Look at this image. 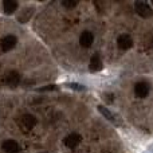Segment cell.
<instances>
[{
  "mask_svg": "<svg viewBox=\"0 0 153 153\" xmlns=\"http://www.w3.org/2000/svg\"><path fill=\"white\" fill-rule=\"evenodd\" d=\"M134 93L138 98H145L149 94V85L146 82H137L134 86Z\"/></svg>",
  "mask_w": 153,
  "mask_h": 153,
  "instance_id": "obj_7",
  "label": "cell"
},
{
  "mask_svg": "<svg viewBox=\"0 0 153 153\" xmlns=\"http://www.w3.org/2000/svg\"><path fill=\"white\" fill-rule=\"evenodd\" d=\"M81 140H82L81 134H78V133H70V134L65 138V145L70 149H74L81 144Z\"/></svg>",
  "mask_w": 153,
  "mask_h": 153,
  "instance_id": "obj_5",
  "label": "cell"
},
{
  "mask_svg": "<svg viewBox=\"0 0 153 153\" xmlns=\"http://www.w3.org/2000/svg\"><path fill=\"white\" fill-rule=\"evenodd\" d=\"M98 111H100L101 114H102L103 117H105L108 121H110V122H113V124H118V121H117V118H116V116H114L113 113H111L110 110H109L108 108H105V106H102V105H100L98 106Z\"/></svg>",
  "mask_w": 153,
  "mask_h": 153,
  "instance_id": "obj_11",
  "label": "cell"
},
{
  "mask_svg": "<svg viewBox=\"0 0 153 153\" xmlns=\"http://www.w3.org/2000/svg\"><path fill=\"white\" fill-rule=\"evenodd\" d=\"M69 87H71V89H75V90H85V87L82 86V85H78V83H70Z\"/></svg>",
  "mask_w": 153,
  "mask_h": 153,
  "instance_id": "obj_16",
  "label": "cell"
},
{
  "mask_svg": "<svg viewBox=\"0 0 153 153\" xmlns=\"http://www.w3.org/2000/svg\"><path fill=\"white\" fill-rule=\"evenodd\" d=\"M16 43H18L16 36H13V35H7V36H4L0 40V50H1L3 53H7V51L12 50V48L15 47Z\"/></svg>",
  "mask_w": 153,
  "mask_h": 153,
  "instance_id": "obj_2",
  "label": "cell"
},
{
  "mask_svg": "<svg viewBox=\"0 0 153 153\" xmlns=\"http://www.w3.org/2000/svg\"><path fill=\"white\" fill-rule=\"evenodd\" d=\"M152 4H153V3H152Z\"/></svg>",
  "mask_w": 153,
  "mask_h": 153,
  "instance_id": "obj_17",
  "label": "cell"
},
{
  "mask_svg": "<svg viewBox=\"0 0 153 153\" xmlns=\"http://www.w3.org/2000/svg\"><path fill=\"white\" fill-rule=\"evenodd\" d=\"M38 124V120L32 114H23L19 120V125L23 128L24 130H31L32 128H35V125Z\"/></svg>",
  "mask_w": 153,
  "mask_h": 153,
  "instance_id": "obj_1",
  "label": "cell"
},
{
  "mask_svg": "<svg viewBox=\"0 0 153 153\" xmlns=\"http://www.w3.org/2000/svg\"><path fill=\"white\" fill-rule=\"evenodd\" d=\"M62 4H63L66 8H74V7H76L78 1H75V0H65Z\"/></svg>",
  "mask_w": 153,
  "mask_h": 153,
  "instance_id": "obj_14",
  "label": "cell"
},
{
  "mask_svg": "<svg viewBox=\"0 0 153 153\" xmlns=\"http://www.w3.org/2000/svg\"><path fill=\"white\" fill-rule=\"evenodd\" d=\"M1 149L5 153H18L19 152V145L16 141L13 140H5L1 144Z\"/></svg>",
  "mask_w": 153,
  "mask_h": 153,
  "instance_id": "obj_9",
  "label": "cell"
},
{
  "mask_svg": "<svg viewBox=\"0 0 153 153\" xmlns=\"http://www.w3.org/2000/svg\"><path fill=\"white\" fill-rule=\"evenodd\" d=\"M136 12L141 16V18H151L153 15V11L151 5L146 4L144 1H137L136 3Z\"/></svg>",
  "mask_w": 153,
  "mask_h": 153,
  "instance_id": "obj_3",
  "label": "cell"
},
{
  "mask_svg": "<svg viewBox=\"0 0 153 153\" xmlns=\"http://www.w3.org/2000/svg\"><path fill=\"white\" fill-rule=\"evenodd\" d=\"M3 10H4V12L7 13V15H12V13H15V11L18 10V3L13 1V0H5V1L3 3Z\"/></svg>",
  "mask_w": 153,
  "mask_h": 153,
  "instance_id": "obj_12",
  "label": "cell"
},
{
  "mask_svg": "<svg viewBox=\"0 0 153 153\" xmlns=\"http://www.w3.org/2000/svg\"><path fill=\"white\" fill-rule=\"evenodd\" d=\"M4 82L5 85H8L10 87H16L20 82V74L18 71H8L4 76Z\"/></svg>",
  "mask_w": 153,
  "mask_h": 153,
  "instance_id": "obj_4",
  "label": "cell"
},
{
  "mask_svg": "<svg viewBox=\"0 0 153 153\" xmlns=\"http://www.w3.org/2000/svg\"><path fill=\"white\" fill-rule=\"evenodd\" d=\"M31 15H32V8H28V10H24V12H23V15H20L19 16V20H20V23H26L27 20H28L30 18H31Z\"/></svg>",
  "mask_w": 153,
  "mask_h": 153,
  "instance_id": "obj_13",
  "label": "cell"
},
{
  "mask_svg": "<svg viewBox=\"0 0 153 153\" xmlns=\"http://www.w3.org/2000/svg\"><path fill=\"white\" fill-rule=\"evenodd\" d=\"M56 89H58V87H56L55 85H48V86L39 89V91H51V90H56Z\"/></svg>",
  "mask_w": 153,
  "mask_h": 153,
  "instance_id": "obj_15",
  "label": "cell"
},
{
  "mask_svg": "<svg viewBox=\"0 0 153 153\" xmlns=\"http://www.w3.org/2000/svg\"><path fill=\"white\" fill-rule=\"evenodd\" d=\"M103 67L102 65V59L100 58V55H94L91 56V59H90V65H89V69L90 71L93 73H97V71H101Z\"/></svg>",
  "mask_w": 153,
  "mask_h": 153,
  "instance_id": "obj_10",
  "label": "cell"
},
{
  "mask_svg": "<svg viewBox=\"0 0 153 153\" xmlns=\"http://www.w3.org/2000/svg\"><path fill=\"white\" fill-rule=\"evenodd\" d=\"M117 46H118V48H121V50H129L133 46V39L126 34L120 35L118 39H117Z\"/></svg>",
  "mask_w": 153,
  "mask_h": 153,
  "instance_id": "obj_6",
  "label": "cell"
},
{
  "mask_svg": "<svg viewBox=\"0 0 153 153\" xmlns=\"http://www.w3.org/2000/svg\"><path fill=\"white\" fill-rule=\"evenodd\" d=\"M93 42H94V35L91 34L90 31H83L81 35V38H79V43H81L82 47L85 48H89L91 47Z\"/></svg>",
  "mask_w": 153,
  "mask_h": 153,
  "instance_id": "obj_8",
  "label": "cell"
}]
</instances>
